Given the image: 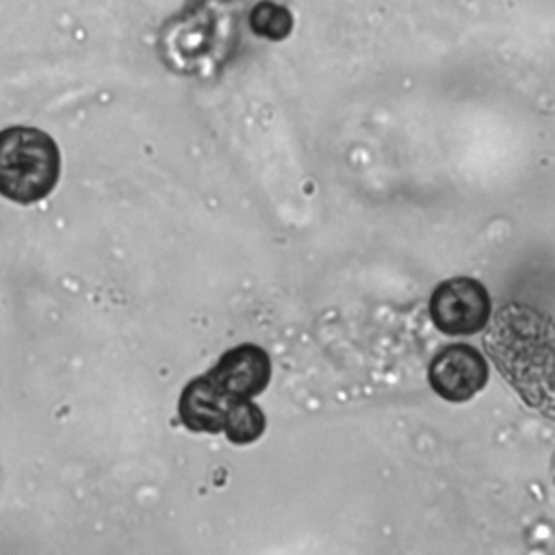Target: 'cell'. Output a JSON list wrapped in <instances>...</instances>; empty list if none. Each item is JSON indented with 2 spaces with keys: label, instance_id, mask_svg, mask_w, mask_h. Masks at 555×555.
Here are the masks:
<instances>
[{
  "label": "cell",
  "instance_id": "cell-1",
  "mask_svg": "<svg viewBox=\"0 0 555 555\" xmlns=\"http://www.w3.org/2000/svg\"><path fill=\"white\" fill-rule=\"evenodd\" d=\"M483 347L496 362L499 371L529 401V384L548 382L540 377V369L551 373V321L540 327V314L527 306H505L496 312Z\"/></svg>",
  "mask_w": 555,
  "mask_h": 555
},
{
  "label": "cell",
  "instance_id": "cell-2",
  "mask_svg": "<svg viewBox=\"0 0 555 555\" xmlns=\"http://www.w3.org/2000/svg\"><path fill=\"white\" fill-rule=\"evenodd\" d=\"M61 176V152L54 139L33 126L0 132V195L17 204L48 197Z\"/></svg>",
  "mask_w": 555,
  "mask_h": 555
},
{
  "label": "cell",
  "instance_id": "cell-3",
  "mask_svg": "<svg viewBox=\"0 0 555 555\" xmlns=\"http://www.w3.org/2000/svg\"><path fill=\"white\" fill-rule=\"evenodd\" d=\"M434 325L451 336L475 334L486 327L490 317V297L486 286L466 275L440 282L429 299Z\"/></svg>",
  "mask_w": 555,
  "mask_h": 555
},
{
  "label": "cell",
  "instance_id": "cell-4",
  "mask_svg": "<svg viewBox=\"0 0 555 555\" xmlns=\"http://www.w3.org/2000/svg\"><path fill=\"white\" fill-rule=\"evenodd\" d=\"M427 377L434 392H438L444 401L462 403L486 386L488 364L475 347L457 343L434 356Z\"/></svg>",
  "mask_w": 555,
  "mask_h": 555
},
{
  "label": "cell",
  "instance_id": "cell-5",
  "mask_svg": "<svg viewBox=\"0 0 555 555\" xmlns=\"http://www.w3.org/2000/svg\"><path fill=\"white\" fill-rule=\"evenodd\" d=\"M206 377L228 399H251L260 395L271 379V360L254 343H243L225 351Z\"/></svg>",
  "mask_w": 555,
  "mask_h": 555
},
{
  "label": "cell",
  "instance_id": "cell-6",
  "mask_svg": "<svg viewBox=\"0 0 555 555\" xmlns=\"http://www.w3.org/2000/svg\"><path fill=\"white\" fill-rule=\"evenodd\" d=\"M232 401L206 375H199L184 386L178 414L186 429L217 434L223 429V418Z\"/></svg>",
  "mask_w": 555,
  "mask_h": 555
},
{
  "label": "cell",
  "instance_id": "cell-7",
  "mask_svg": "<svg viewBox=\"0 0 555 555\" xmlns=\"http://www.w3.org/2000/svg\"><path fill=\"white\" fill-rule=\"evenodd\" d=\"M264 412L249 399H234L228 405L223 429L228 440L234 444H249L258 440L264 431Z\"/></svg>",
  "mask_w": 555,
  "mask_h": 555
},
{
  "label": "cell",
  "instance_id": "cell-8",
  "mask_svg": "<svg viewBox=\"0 0 555 555\" xmlns=\"http://www.w3.org/2000/svg\"><path fill=\"white\" fill-rule=\"evenodd\" d=\"M251 28L262 37L284 39L293 28V20L284 7H278L273 2H262L251 13Z\"/></svg>",
  "mask_w": 555,
  "mask_h": 555
}]
</instances>
